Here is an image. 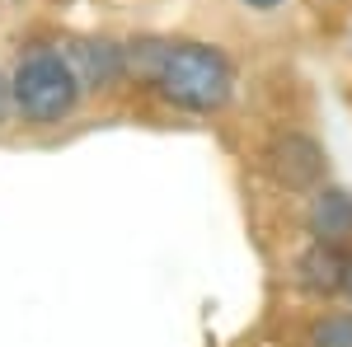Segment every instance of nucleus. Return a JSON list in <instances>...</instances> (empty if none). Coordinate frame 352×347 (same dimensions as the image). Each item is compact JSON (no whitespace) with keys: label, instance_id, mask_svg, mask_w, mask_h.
Returning <instances> with one entry per match:
<instances>
[{"label":"nucleus","instance_id":"4","mask_svg":"<svg viewBox=\"0 0 352 347\" xmlns=\"http://www.w3.org/2000/svg\"><path fill=\"white\" fill-rule=\"evenodd\" d=\"M61 56L71 61L76 80H80L85 99H113L132 85V52L127 38H109V33H71L56 43Z\"/></svg>","mask_w":352,"mask_h":347},{"label":"nucleus","instance_id":"2","mask_svg":"<svg viewBox=\"0 0 352 347\" xmlns=\"http://www.w3.org/2000/svg\"><path fill=\"white\" fill-rule=\"evenodd\" d=\"M10 76V99H14V122L28 132H56L66 127L85 104V89L61 56L56 43H33L14 56Z\"/></svg>","mask_w":352,"mask_h":347},{"label":"nucleus","instance_id":"8","mask_svg":"<svg viewBox=\"0 0 352 347\" xmlns=\"http://www.w3.org/2000/svg\"><path fill=\"white\" fill-rule=\"evenodd\" d=\"M14 122V99H10V76L0 71V132Z\"/></svg>","mask_w":352,"mask_h":347},{"label":"nucleus","instance_id":"11","mask_svg":"<svg viewBox=\"0 0 352 347\" xmlns=\"http://www.w3.org/2000/svg\"><path fill=\"white\" fill-rule=\"evenodd\" d=\"M348 47H352V19H348Z\"/></svg>","mask_w":352,"mask_h":347},{"label":"nucleus","instance_id":"5","mask_svg":"<svg viewBox=\"0 0 352 347\" xmlns=\"http://www.w3.org/2000/svg\"><path fill=\"white\" fill-rule=\"evenodd\" d=\"M348 267L352 249H338L324 240H300L296 254L287 258V287L310 305H333L348 291Z\"/></svg>","mask_w":352,"mask_h":347},{"label":"nucleus","instance_id":"3","mask_svg":"<svg viewBox=\"0 0 352 347\" xmlns=\"http://www.w3.org/2000/svg\"><path fill=\"white\" fill-rule=\"evenodd\" d=\"M258 169L268 174L277 192L305 197L320 183H329V150L324 141L305 127H277V132L258 146Z\"/></svg>","mask_w":352,"mask_h":347},{"label":"nucleus","instance_id":"7","mask_svg":"<svg viewBox=\"0 0 352 347\" xmlns=\"http://www.w3.org/2000/svg\"><path fill=\"white\" fill-rule=\"evenodd\" d=\"M300 347H352V305H324L300 328Z\"/></svg>","mask_w":352,"mask_h":347},{"label":"nucleus","instance_id":"6","mask_svg":"<svg viewBox=\"0 0 352 347\" xmlns=\"http://www.w3.org/2000/svg\"><path fill=\"white\" fill-rule=\"evenodd\" d=\"M300 235L352 249V188L329 179L315 192H305L300 197Z\"/></svg>","mask_w":352,"mask_h":347},{"label":"nucleus","instance_id":"9","mask_svg":"<svg viewBox=\"0 0 352 347\" xmlns=\"http://www.w3.org/2000/svg\"><path fill=\"white\" fill-rule=\"evenodd\" d=\"M240 5H244V10H254V14H277L287 0H240Z\"/></svg>","mask_w":352,"mask_h":347},{"label":"nucleus","instance_id":"1","mask_svg":"<svg viewBox=\"0 0 352 347\" xmlns=\"http://www.w3.org/2000/svg\"><path fill=\"white\" fill-rule=\"evenodd\" d=\"M127 52H132V85L155 94L169 113L221 117L240 94V66L221 43L141 33L127 38Z\"/></svg>","mask_w":352,"mask_h":347},{"label":"nucleus","instance_id":"10","mask_svg":"<svg viewBox=\"0 0 352 347\" xmlns=\"http://www.w3.org/2000/svg\"><path fill=\"white\" fill-rule=\"evenodd\" d=\"M343 300H348V305H352V267H348V291H343Z\"/></svg>","mask_w":352,"mask_h":347}]
</instances>
